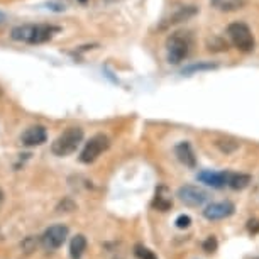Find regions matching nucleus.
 <instances>
[{
  "label": "nucleus",
  "instance_id": "obj_13",
  "mask_svg": "<svg viewBox=\"0 0 259 259\" xmlns=\"http://www.w3.org/2000/svg\"><path fill=\"white\" fill-rule=\"evenodd\" d=\"M153 207L159 212H168L173 207V198H171L169 190L166 187H159L156 190V197L153 200Z\"/></svg>",
  "mask_w": 259,
  "mask_h": 259
},
{
  "label": "nucleus",
  "instance_id": "obj_2",
  "mask_svg": "<svg viewBox=\"0 0 259 259\" xmlns=\"http://www.w3.org/2000/svg\"><path fill=\"white\" fill-rule=\"evenodd\" d=\"M83 141V129L81 127H68L58 138L53 141L51 144V153L60 158L73 154L80 148Z\"/></svg>",
  "mask_w": 259,
  "mask_h": 259
},
{
  "label": "nucleus",
  "instance_id": "obj_12",
  "mask_svg": "<svg viewBox=\"0 0 259 259\" xmlns=\"http://www.w3.org/2000/svg\"><path fill=\"white\" fill-rule=\"evenodd\" d=\"M195 14H197V7L195 6H183V7H178L177 11H175L168 19H164L163 24H161V27H168V26H173V24H178V22H183L187 21V19L193 17Z\"/></svg>",
  "mask_w": 259,
  "mask_h": 259
},
{
  "label": "nucleus",
  "instance_id": "obj_8",
  "mask_svg": "<svg viewBox=\"0 0 259 259\" xmlns=\"http://www.w3.org/2000/svg\"><path fill=\"white\" fill-rule=\"evenodd\" d=\"M234 207L232 202H217V203H210L207 208L203 210V217L208 219V221H222V219L231 217L234 213Z\"/></svg>",
  "mask_w": 259,
  "mask_h": 259
},
{
  "label": "nucleus",
  "instance_id": "obj_11",
  "mask_svg": "<svg viewBox=\"0 0 259 259\" xmlns=\"http://www.w3.org/2000/svg\"><path fill=\"white\" fill-rule=\"evenodd\" d=\"M175 154H177L180 163L188 166V168H195V166H197V156H195V153H193L192 144L187 143V141L177 144V148H175Z\"/></svg>",
  "mask_w": 259,
  "mask_h": 259
},
{
  "label": "nucleus",
  "instance_id": "obj_21",
  "mask_svg": "<svg viewBox=\"0 0 259 259\" xmlns=\"http://www.w3.org/2000/svg\"><path fill=\"white\" fill-rule=\"evenodd\" d=\"M219 2H221V0H212V4H215V6H217Z\"/></svg>",
  "mask_w": 259,
  "mask_h": 259
},
{
  "label": "nucleus",
  "instance_id": "obj_20",
  "mask_svg": "<svg viewBox=\"0 0 259 259\" xmlns=\"http://www.w3.org/2000/svg\"><path fill=\"white\" fill-rule=\"evenodd\" d=\"M4 202V192H2V188H0V205H2Z\"/></svg>",
  "mask_w": 259,
  "mask_h": 259
},
{
  "label": "nucleus",
  "instance_id": "obj_15",
  "mask_svg": "<svg viewBox=\"0 0 259 259\" xmlns=\"http://www.w3.org/2000/svg\"><path fill=\"white\" fill-rule=\"evenodd\" d=\"M251 183V177L244 173H231L229 175V187L232 190H244L247 185Z\"/></svg>",
  "mask_w": 259,
  "mask_h": 259
},
{
  "label": "nucleus",
  "instance_id": "obj_6",
  "mask_svg": "<svg viewBox=\"0 0 259 259\" xmlns=\"http://www.w3.org/2000/svg\"><path fill=\"white\" fill-rule=\"evenodd\" d=\"M66 237H68V227L63 226V224H56V226L48 227L45 234L41 236V246L50 252L58 251L66 242Z\"/></svg>",
  "mask_w": 259,
  "mask_h": 259
},
{
  "label": "nucleus",
  "instance_id": "obj_5",
  "mask_svg": "<svg viewBox=\"0 0 259 259\" xmlns=\"http://www.w3.org/2000/svg\"><path fill=\"white\" fill-rule=\"evenodd\" d=\"M110 146V141L105 134H95L94 138H90L89 143L85 144L81 154H80V161L83 164H90L99 158L102 153H105Z\"/></svg>",
  "mask_w": 259,
  "mask_h": 259
},
{
  "label": "nucleus",
  "instance_id": "obj_23",
  "mask_svg": "<svg viewBox=\"0 0 259 259\" xmlns=\"http://www.w3.org/2000/svg\"><path fill=\"white\" fill-rule=\"evenodd\" d=\"M80 2H85V0H80Z\"/></svg>",
  "mask_w": 259,
  "mask_h": 259
},
{
  "label": "nucleus",
  "instance_id": "obj_10",
  "mask_svg": "<svg viewBox=\"0 0 259 259\" xmlns=\"http://www.w3.org/2000/svg\"><path fill=\"white\" fill-rule=\"evenodd\" d=\"M229 175L231 173H227V171H219V173L217 171H202V173H198L197 180L212 188H222L229 183Z\"/></svg>",
  "mask_w": 259,
  "mask_h": 259
},
{
  "label": "nucleus",
  "instance_id": "obj_19",
  "mask_svg": "<svg viewBox=\"0 0 259 259\" xmlns=\"http://www.w3.org/2000/svg\"><path fill=\"white\" fill-rule=\"evenodd\" d=\"M247 231L251 234H259V221L252 219V221L247 222Z\"/></svg>",
  "mask_w": 259,
  "mask_h": 259
},
{
  "label": "nucleus",
  "instance_id": "obj_17",
  "mask_svg": "<svg viewBox=\"0 0 259 259\" xmlns=\"http://www.w3.org/2000/svg\"><path fill=\"white\" fill-rule=\"evenodd\" d=\"M202 247H203V251H205V252H208V254H210V252H215V251H217V247H219L217 237H215V236H208V237L203 241Z\"/></svg>",
  "mask_w": 259,
  "mask_h": 259
},
{
  "label": "nucleus",
  "instance_id": "obj_22",
  "mask_svg": "<svg viewBox=\"0 0 259 259\" xmlns=\"http://www.w3.org/2000/svg\"><path fill=\"white\" fill-rule=\"evenodd\" d=\"M0 97H2V90H0Z\"/></svg>",
  "mask_w": 259,
  "mask_h": 259
},
{
  "label": "nucleus",
  "instance_id": "obj_4",
  "mask_svg": "<svg viewBox=\"0 0 259 259\" xmlns=\"http://www.w3.org/2000/svg\"><path fill=\"white\" fill-rule=\"evenodd\" d=\"M227 34H229V37H231L232 45L242 53H251L254 50V46H256L252 31L244 22H232L231 26L227 27Z\"/></svg>",
  "mask_w": 259,
  "mask_h": 259
},
{
  "label": "nucleus",
  "instance_id": "obj_16",
  "mask_svg": "<svg viewBox=\"0 0 259 259\" xmlns=\"http://www.w3.org/2000/svg\"><path fill=\"white\" fill-rule=\"evenodd\" d=\"M134 254L138 259H158L156 254L151 251L149 247H146L144 244H136L134 246Z\"/></svg>",
  "mask_w": 259,
  "mask_h": 259
},
{
  "label": "nucleus",
  "instance_id": "obj_1",
  "mask_svg": "<svg viewBox=\"0 0 259 259\" xmlns=\"http://www.w3.org/2000/svg\"><path fill=\"white\" fill-rule=\"evenodd\" d=\"M58 31L60 27L50 26V24H24L12 29L11 37L14 41L26 42V45H42L50 41Z\"/></svg>",
  "mask_w": 259,
  "mask_h": 259
},
{
  "label": "nucleus",
  "instance_id": "obj_18",
  "mask_svg": "<svg viewBox=\"0 0 259 259\" xmlns=\"http://www.w3.org/2000/svg\"><path fill=\"white\" fill-rule=\"evenodd\" d=\"M190 224H192V219H190L188 215H185V213L178 215L177 221H175V226H177L178 229H188Z\"/></svg>",
  "mask_w": 259,
  "mask_h": 259
},
{
  "label": "nucleus",
  "instance_id": "obj_14",
  "mask_svg": "<svg viewBox=\"0 0 259 259\" xmlns=\"http://www.w3.org/2000/svg\"><path fill=\"white\" fill-rule=\"evenodd\" d=\"M85 251H87V239H85V236L78 234V236L73 237L70 242V256H71V259H80Z\"/></svg>",
  "mask_w": 259,
  "mask_h": 259
},
{
  "label": "nucleus",
  "instance_id": "obj_7",
  "mask_svg": "<svg viewBox=\"0 0 259 259\" xmlns=\"http://www.w3.org/2000/svg\"><path fill=\"white\" fill-rule=\"evenodd\" d=\"M178 198L187 205V207H202L207 202L208 195L202 188L193 187V185H185L178 190Z\"/></svg>",
  "mask_w": 259,
  "mask_h": 259
},
{
  "label": "nucleus",
  "instance_id": "obj_3",
  "mask_svg": "<svg viewBox=\"0 0 259 259\" xmlns=\"http://www.w3.org/2000/svg\"><path fill=\"white\" fill-rule=\"evenodd\" d=\"M192 39L187 32H173L166 41V56L171 65H180L188 56Z\"/></svg>",
  "mask_w": 259,
  "mask_h": 259
},
{
  "label": "nucleus",
  "instance_id": "obj_9",
  "mask_svg": "<svg viewBox=\"0 0 259 259\" xmlns=\"http://www.w3.org/2000/svg\"><path fill=\"white\" fill-rule=\"evenodd\" d=\"M48 141V133L46 127L42 125H32L26 129L21 136V143L27 148H32V146H41Z\"/></svg>",
  "mask_w": 259,
  "mask_h": 259
}]
</instances>
